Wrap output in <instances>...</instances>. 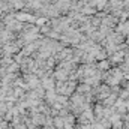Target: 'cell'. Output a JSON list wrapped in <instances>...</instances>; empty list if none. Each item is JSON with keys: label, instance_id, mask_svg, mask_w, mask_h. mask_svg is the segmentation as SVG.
<instances>
[{"label": "cell", "instance_id": "3957f363", "mask_svg": "<svg viewBox=\"0 0 129 129\" xmlns=\"http://www.w3.org/2000/svg\"><path fill=\"white\" fill-rule=\"evenodd\" d=\"M24 23H21V21H18V20H14L12 23H9L8 26H6V29L9 30V32L15 33V35H20V33L24 30Z\"/></svg>", "mask_w": 129, "mask_h": 129}, {"label": "cell", "instance_id": "8992f818", "mask_svg": "<svg viewBox=\"0 0 129 129\" xmlns=\"http://www.w3.org/2000/svg\"><path fill=\"white\" fill-rule=\"evenodd\" d=\"M98 68H99V69H107V68H108V62H107V60L99 62V63H98Z\"/></svg>", "mask_w": 129, "mask_h": 129}, {"label": "cell", "instance_id": "5b68a950", "mask_svg": "<svg viewBox=\"0 0 129 129\" xmlns=\"http://www.w3.org/2000/svg\"><path fill=\"white\" fill-rule=\"evenodd\" d=\"M51 30H53V27H51V24L48 23V24H45V26L41 27V35H42V36H48V35L51 33Z\"/></svg>", "mask_w": 129, "mask_h": 129}, {"label": "cell", "instance_id": "7a4b0ae2", "mask_svg": "<svg viewBox=\"0 0 129 129\" xmlns=\"http://www.w3.org/2000/svg\"><path fill=\"white\" fill-rule=\"evenodd\" d=\"M17 20L24 23V24H36V20L38 17L35 14L30 12H26V11H21V12H17Z\"/></svg>", "mask_w": 129, "mask_h": 129}, {"label": "cell", "instance_id": "6da1fadb", "mask_svg": "<svg viewBox=\"0 0 129 129\" xmlns=\"http://www.w3.org/2000/svg\"><path fill=\"white\" fill-rule=\"evenodd\" d=\"M2 51H3V56H5V57H14L15 54L21 53V48H20V47L15 44V41H14V42H11V44H5L3 48H2Z\"/></svg>", "mask_w": 129, "mask_h": 129}, {"label": "cell", "instance_id": "277c9868", "mask_svg": "<svg viewBox=\"0 0 129 129\" xmlns=\"http://www.w3.org/2000/svg\"><path fill=\"white\" fill-rule=\"evenodd\" d=\"M69 75H71V72L69 71H66V69H54V78L57 80V81H68L69 80Z\"/></svg>", "mask_w": 129, "mask_h": 129}, {"label": "cell", "instance_id": "52a82bcc", "mask_svg": "<svg viewBox=\"0 0 129 129\" xmlns=\"http://www.w3.org/2000/svg\"><path fill=\"white\" fill-rule=\"evenodd\" d=\"M0 81H2V77H0Z\"/></svg>", "mask_w": 129, "mask_h": 129}]
</instances>
